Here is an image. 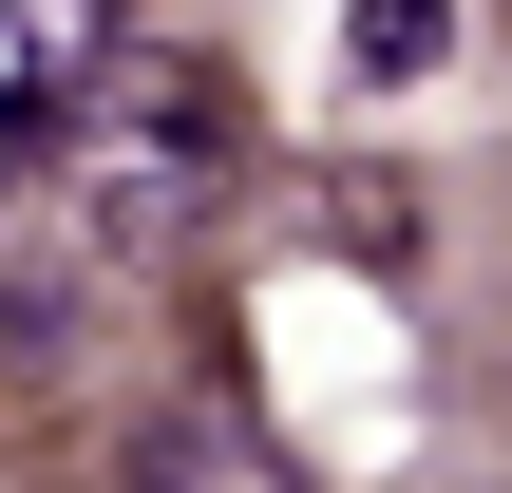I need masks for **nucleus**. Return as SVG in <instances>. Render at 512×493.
I'll use <instances>...</instances> for the list:
<instances>
[{"instance_id":"f257e3e1","label":"nucleus","mask_w":512,"mask_h":493,"mask_svg":"<svg viewBox=\"0 0 512 493\" xmlns=\"http://www.w3.org/2000/svg\"><path fill=\"white\" fill-rule=\"evenodd\" d=\"M228 171H247V95L209 76V57H114L95 95H76V133H57V228L95 247V266H171V247H209V209H228Z\"/></svg>"},{"instance_id":"f03ea898","label":"nucleus","mask_w":512,"mask_h":493,"mask_svg":"<svg viewBox=\"0 0 512 493\" xmlns=\"http://www.w3.org/2000/svg\"><path fill=\"white\" fill-rule=\"evenodd\" d=\"M95 76H114V0H0V190L57 171V133H76Z\"/></svg>"},{"instance_id":"7ed1b4c3","label":"nucleus","mask_w":512,"mask_h":493,"mask_svg":"<svg viewBox=\"0 0 512 493\" xmlns=\"http://www.w3.org/2000/svg\"><path fill=\"white\" fill-rule=\"evenodd\" d=\"M133 493H285V456L228 437V418H152V437H133Z\"/></svg>"},{"instance_id":"20e7f679","label":"nucleus","mask_w":512,"mask_h":493,"mask_svg":"<svg viewBox=\"0 0 512 493\" xmlns=\"http://www.w3.org/2000/svg\"><path fill=\"white\" fill-rule=\"evenodd\" d=\"M456 57V0H342V76L361 95H399V76H437Z\"/></svg>"}]
</instances>
